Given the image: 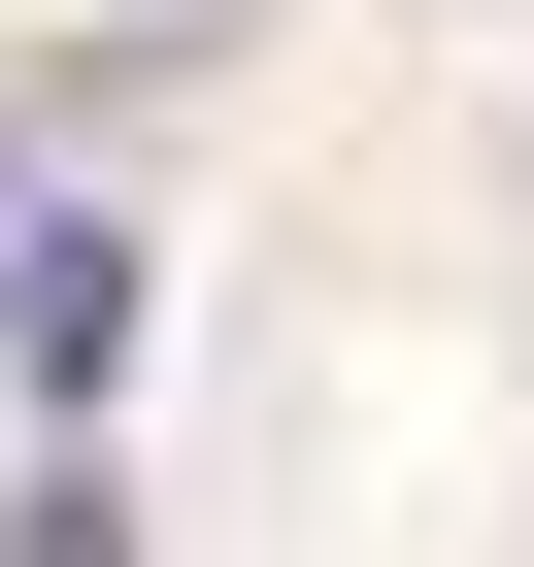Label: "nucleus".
Masks as SVG:
<instances>
[{
  "instance_id": "obj_1",
  "label": "nucleus",
  "mask_w": 534,
  "mask_h": 567,
  "mask_svg": "<svg viewBox=\"0 0 534 567\" xmlns=\"http://www.w3.org/2000/svg\"><path fill=\"white\" fill-rule=\"evenodd\" d=\"M0 567H134V534H101V501H34V534H0Z\"/></svg>"
}]
</instances>
